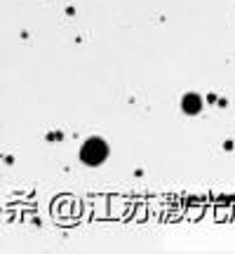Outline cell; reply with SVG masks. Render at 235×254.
I'll list each match as a JSON object with an SVG mask.
<instances>
[{"label": "cell", "mask_w": 235, "mask_h": 254, "mask_svg": "<svg viewBox=\"0 0 235 254\" xmlns=\"http://www.w3.org/2000/svg\"><path fill=\"white\" fill-rule=\"evenodd\" d=\"M106 158H109V146H106V141H104V139H99V136H92V139H87V141L82 144L80 160L85 165H101Z\"/></svg>", "instance_id": "1"}, {"label": "cell", "mask_w": 235, "mask_h": 254, "mask_svg": "<svg viewBox=\"0 0 235 254\" xmlns=\"http://www.w3.org/2000/svg\"><path fill=\"white\" fill-rule=\"evenodd\" d=\"M181 109L186 111L188 116H195V113H200V109H202V99H200L198 94H186L183 101H181Z\"/></svg>", "instance_id": "2"}]
</instances>
